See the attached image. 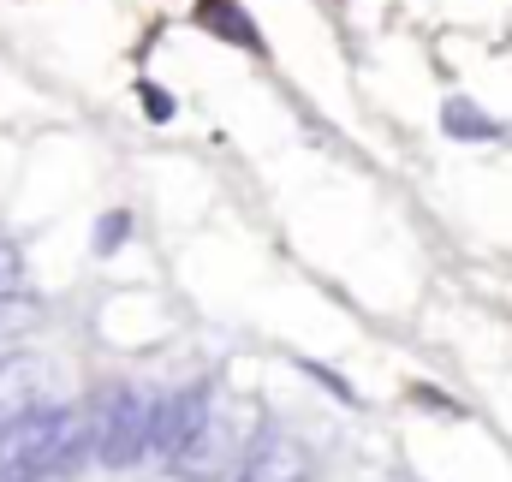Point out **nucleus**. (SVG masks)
Returning a JSON list of instances; mask_svg holds the SVG:
<instances>
[{
    "mask_svg": "<svg viewBox=\"0 0 512 482\" xmlns=\"http://www.w3.org/2000/svg\"><path fill=\"white\" fill-rule=\"evenodd\" d=\"M155 453V399L137 387H114L102 399V465L126 471Z\"/></svg>",
    "mask_w": 512,
    "mask_h": 482,
    "instance_id": "obj_1",
    "label": "nucleus"
},
{
    "mask_svg": "<svg viewBox=\"0 0 512 482\" xmlns=\"http://www.w3.org/2000/svg\"><path fill=\"white\" fill-rule=\"evenodd\" d=\"M209 417H215V411H209V387H179V393L155 399V453H161V459H179V453L203 435Z\"/></svg>",
    "mask_w": 512,
    "mask_h": 482,
    "instance_id": "obj_2",
    "label": "nucleus"
},
{
    "mask_svg": "<svg viewBox=\"0 0 512 482\" xmlns=\"http://www.w3.org/2000/svg\"><path fill=\"white\" fill-rule=\"evenodd\" d=\"M167 465H173V477H185V482L227 477V471H233V429H227L221 417H209V423H203V435H197L179 459H167Z\"/></svg>",
    "mask_w": 512,
    "mask_h": 482,
    "instance_id": "obj_3",
    "label": "nucleus"
},
{
    "mask_svg": "<svg viewBox=\"0 0 512 482\" xmlns=\"http://www.w3.org/2000/svg\"><path fill=\"white\" fill-rule=\"evenodd\" d=\"M239 482H304V453H298L286 435L268 429V435L251 447V459H245Z\"/></svg>",
    "mask_w": 512,
    "mask_h": 482,
    "instance_id": "obj_4",
    "label": "nucleus"
},
{
    "mask_svg": "<svg viewBox=\"0 0 512 482\" xmlns=\"http://www.w3.org/2000/svg\"><path fill=\"white\" fill-rule=\"evenodd\" d=\"M197 24H209L215 36H227V42H239V48H262V36H256V24L245 18V6L239 0H197Z\"/></svg>",
    "mask_w": 512,
    "mask_h": 482,
    "instance_id": "obj_5",
    "label": "nucleus"
},
{
    "mask_svg": "<svg viewBox=\"0 0 512 482\" xmlns=\"http://www.w3.org/2000/svg\"><path fill=\"white\" fill-rule=\"evenodd\" d=\"M447 131H453V137H489L495 125L483 120L471 102H447Z\"/></svg>",
    "mask_w": 512,
    "mask_h": 482,
    "instance_id": "obj_6",
    "label": "nucleus"
},
{
    "mask_svg": "<svg viewBox=\"0 0 512 482\" xmlns=\"http://www.w3.org/2000/svg\"><path fill=\"white\" fill-rule=\"evenodd\" d=\"M126 239H131V215H126V209L102 215V227H96V250H102V256H114Z\"/></svg>",
    "mask_w": 512,
    "mask_h": 482,
    "instance_id": "obj_7",
    "label": "nucleus"
},
{
    "mask_svg": "<svg viewBox=\"0 0 512 482\" xmlns=\"http://www.w3.org/2000/svg\"><path fill=\"white\" fill-rule=\"evenodd\" d=\"M12 280H18V250H12V239H6V233H0V292H6Z\"/></svg>",
    "mask_w": 512,
    "mask_h": 482,
    "instance_id": "obj_8",
    "label": "nucleus"
},
{
    "mask_svg": "<svg viewBox=\"0 0 512 482\" xmlns=\"http://www.w3.org/2000/svg\"><path fill=\"white\" fill-rule=\"evenodd\" d=\"M143 102H149V120H167V114H173V102H167L155 84H143Z\"/></svg>",
    "mask_w": 512,
    "mask_h": 482,
    "instance_id": "obj_9",
    "label": "nucleus"
}]
</instances>
